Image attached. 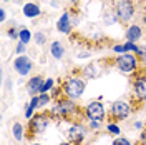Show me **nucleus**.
I'll use <instances>...</instances> for the list:
<instances>
[{"label":"nucleus","mask_w":146,"mask_h":145,"mask_svg":"<svg viewBox=\"0 0 146 145\" xmlns=\"http://www.w3.org/2000/svg\"><path fill=\"white\" fill-rule=\"evenodd\" d=\"M63 93L68 97V100H78L83 97L85 92V80L80 77H70L63 82Z\"/></svg>","instance_id":"nucleus-1"},{"label":"nucleus","mask_w":146,"mask_h":145,"mask_svg":"<svg viewBox=\"0 0 146 145\" xmlns=\"http://www.w3.org/2000/svg\"><path fill=\"white\" fill-rule=\"evenodd\" d=\"M85 115H86V118H88L90 122H93V120L103 122V120H105V115H106L105 105L101 103L100 100H93V102H90V103L85 107Z\"/></svg>","instance_id":"nucleus-2"},{"label":"nucleus","mask_w":146,"mask_h":145,"mask_svg":"<svg viewBox=\"0 0 146 145\" xmlns=\"http://www.w3.org/2000/svg\"><path fill=\"white\" fill-rule=\"evenodd\" d=\"M50 115L48 113H36L30 118V132L35 134V135H40V134H45V130L50 125Z\"/></svg>","instance_id":"nucleus-3"},{"label":"nucleus","mask_w":146,"mask_h":145,"mask_svg":"<svg viewBox=\"0 0 146 145\" xmlns=\"http://www.w3.org/2000/svg\"><path fill=\"white\" fill-rule=\"evenodd\" d=\"M116 67L123 73H133L138 68V58L135 54H123L116 58Z\"/></svg>","instance_id":"nucleus-4"},{"label":"nucleus","mask_w":146,"mask_h":145,"mask_svg":"<svg viewBox=\"0 0 146 145\" xmlns=\"http://www.w3.org/2000/svg\"><path fill=\"white\" fill-rule=\"evenodd\" d=\"M75 112H76V105L73 103V100H62V102H58L56 105L52 107L50 115L56 118H65L68 115H72V113H75Z\"/></svg>","instance_id":"nucleus-5"},{"label":"nucleus","mask_w":146,"mask_h":145,"mask_svg":"<svg viewBox=\"0 0 146 145\" xmlns=\"http://www.w3.org/2000/svg\"><path fill=\"white\" fill-rule=\"evenodd\" d=\"M115 15L121 20V22H128L129 18L135 15V5L129 0H119L115 7Z\"/></svg>","instance_id":"nucleus-6"},{"label":"nucleus","mask_w":146,"mask_h":145,"mask_svg":"<svg viewBox=\"0 0 146 145\" xmlns=\"http://www.w3.org/2000/svg\"><path fill=\"white\" fill-rule=\"evenodd\" d=\"M129 113H131V105L128 103L126 100H116V102H113V105H111V115H113V118H116V120H126L129 117Z\"/></svg>","instance_id":"nucleus-7"},{"label":"nucleus","mask_w":146,"mask_h":145,"mask_svg":"<svg viewBox=\"0 0 146 145\" xmlns=\"http://www.w3.org/2000/svg\"><path fill=\"white\" fill-rule=\"evenodd\" d=\"M32 68H33V62L28 58L27 55H18L17 58L13 60V70L18 75H22V77L28 75V73L32 72Z\"/></svg>","instance_id":"nucleus-8"},{"label":"nucleus","mask_w":146,"mask_h":145,"mask_svg":"<svg viewBox=\"0 0 146 145\" xmlns=\"http://www.w3.org/2000/svg\"><path fill=\"white\" fill-rule=\"evenodd\" d=\"M66 135H68V140L72 144H82L85 140V137H86V128L82 124H73V125L68 127Z\"/></svg>","instance_id":"nucleus-9"},{"label":"nucleus","mask_w":146,"mask_h":145,"mask_svg":"<svg viewBox=\"0 0 146 145\" xmlns=\"http://www.w3.org/2000/svg\"><path fill=\"white\" fill-rule=\"evenodd\" d=\"M43 83H45V79H43V77H40V75H35V77H32V79L28 80V83H27L28 93H30L32 97H35L36 93L40 95V90H42Z\"/></svg>","instance_id":"nucleus-10"},{"label":"nucleus","mask_w":146,"mask_h":145,"mask_svg":"<svg viewBox=\"0 0 146 145\" xmlns=\"http://www.w3.org/2000/svg\"><path fill=\"white\" fill-rule=\"evenodd\" d=\"M133 90H135V97L138 100H146V77L141 75L135 80L133 85Z\"/></svg>","instance_id":"nucleus-11"},{"label":"nucleus","mask_w":146,"mask_h":145,"mask_svg":"<svg viewBox=\"0 0 146 145\" xmlns=\"http://www.w3.org/2000/svg\"><path fill=\"white\" fill-rule=\"evenodd\" d=\"M56 28H58L62 34H68V32L72 30V27H70V13H68V12H65L63 15H62V18H60L58 23H56Z\"/></svg>","instance_id":"nucleus-12"},{"label":"nucleus","mask_w":146,"mask_h":145,"mask_svg":"<svg viewBox=\"0 0 146 145\" xmlns=\"http://www.w3.org/2000/svg\"><path fill=\"white\" fill-rule=\"evenodd\" d=\"M23 15L28 18H35L40 15V7L36 3H25L23 5Z\"/></svg>","instance_id":"nucleus-13"},{"label":"nucleus","mask_w":146,"mask_h":145,"mask_svg":"<svg viewBox=\"0 0 146 145\" xmlns=\"http://www.w3.org/2000/svg\"><path fill=\"white\" fill-rule=\"evenodd\" d=\"M141 28L138 27V25H131V27L126 30V38H128V42H136V40H139L141 38Z\"/></svg>","instance_id":"nucleus-14"},{"label":"nucleus","mask_w":146,"mask_h":145,"mask_svg":"<svg viewBox=\"0 0 146 145\" xmlns=\"http://www.w3.org/2000/svg\"><path fill=\"white\" fill-rule=\"evenodd\" d=\"M50 54H52L53 58L60 60V58L63 57V54H65V47L62 45L60 42H52V45H50Z\"/></svg>","instance_id":"nucleus-15"},{"label":"nucleus","mask_w":146,"mask_h":145,"mask_svg":"<svg viewBox=\"0 0 146 145\" xmlns=\"http://www.w3.org/2000/svg\"><path fill=\"white\" fill-rule=\"evenodd\" d=\"M23 132H25V127H23L20 122H15V124L12 125V135H13V138H15L17 142H22V140H23V135H25Z\"/></svg>","instance_id":"nucleus-16"},{"label":"nucleus","mask_w":146,"mask_h":145,"mask_svg":"<svg viewBox=\"0 0 146 145\" xmlns=\"http://www.w3.org/2000/svg\"><path fill=\"white\" fill-rule=\"evenodd\" d=\"M36 109H38V95L32 97L30 103L27 105V110H25V117H27V118H32V117H33V112H35Z\"/></svg>","instance_id":"nucleus-17"},{"label":"nucleus","mask_w":146,"mask_h":145,"mask_svg":"<svg viewBox=\"0 0 146 145\" xmlns=\"http://www.w3.org/2000/svg\"><path fill=\"white\" fill-rule=\"evenodd\" d=\"M50 95L48 93H40L38 95V109H42V107H46L48 103H50Z\"/></svg>","instance_id":"nucleus-18"},{"label":"nucleus","mask_w":146,"mask_h":145,"mask_svg":"<svg viewBox=\"0 0 146 145\" xmlns=\"http://www.w3.org/2000/svg\"><path fill=\"white\" fill-rule=\"evenodd\" d=\"M30 38H32V34L28 32L27 28H25V30H20V38H18V40H20L22 44H25V45H27L28 42H30Z\"/></svg>","instance_id":"nucleus-19"},{"label":"nucleus","mask_w":146,"mask_h":145,"mask_svg":"<svg viewBox=\"0 0 146 145\" xmlns=\"http://www.w3.org/2000/svg\"><path fill=\"white\" fill-rule=\"evenodd\" d=\"M53 85H55V80H53V79H45V83H43V87H42L40 93H46L50 89H53Z\"/></svg>","instance_id":"nucleus-20"},{"label":"nucleus","mask_w":146,"mask_h":145,"mask_svg":"<svg viewBox=\"0 0 146 145\" xmlns=\"http://www.w3.org/2000/svg\"><path fill=\"white\" fill-rule=\"evenodd\" d=\"M106 130H108L111 135H119V134H121V128H119V125H116V124H108V125H106Z\"/></svg>","instance_id":"nucleus-21"},{"label":"nucleus","mask_w":146,"mask_h":145,"mask_svg":"<svg viewBox=\"0 0 146 145\" xmlns=\"http://www.w3.org/2000/svg\"><path fill=\"white\" fill-rule=\"evenodd\" d=\"M35 42L38 44V45H43V44L46 42L45 34H43V32H36V34H35Z\"/></svg>","instance_id":"nucleus-22"},{"label":"nucleus","mask_w":146,"mask_h":145,"mask_svg":"<svg viewBox=\"0 0 146 145\" xmlns=\"http://www.w3.org/2000/svg\"><path fill=\"white\" fill-rule=\"evenodd\" d=\"M111 145H131V142L128 138H125V137H116Z\"/></svg>","instance_id":"nucleus-23"},{"label":"nucleus","mask_w":146,"mask_h":145,"mask_svg":"<svg viewBox=\"0 0 146 145\" xmlns=\"http://www.w3.org/2000/svg\"><path fill=\"white\" fill-rule=\"evenodd\" d=\"M113 52L123 55V54H125V48H123V45H115V47H113Z\"/></svg>","instance_id":"nucleus-24"},{"label":"nucleus","mask_w":146,"mask_h":145,"mask_svg":"<svg viewBox=\"0 0 146 145\" xmlns=\"http://www.w3.org/2000/svg\"><path fill=\"white\" fill-rule=\"evenodd\" d=\"M9 35L12 37V38H20V32L13 30V28H10V30H9Z\"/></svg>","instance_id":"nucleus-25"},{"label":"nucleus","mask_w":146,"mask_h":145,"mask_svg":"<svg viewBox=\"0 0 146 145\" xmlns=\"http://www.w3.org/2000/svg\"><path fill=\"white\" fill-rule=\"evenodd\" d=\"M25 44H22V42H20V44H18L17 45V54H20V55H23V52H25Z\"/></svg>","instance_id":"nucleus-26"},{"label":"nucleus","mask_w":146,"mask_h":145,"mask_svg":"<svg viewBox=\"0 0 146 145\" xmlns=\"http://www.w3.org/2000/svg\"><path fill=\"white\" fill-rule=\"evenodd\" d=\"M101 122H96V120H93V122H90V127L93 128V130H96V128H100Z\"/></svg>","instance_id":"nucleus-27"},{"label":"nucleus","mask_w":146,"mask_h":145,"mask_svg":"<svg viewBox=\"0 0 146 145\" xmlns=\"http://www.w3.org/2000/svg\"><path fill=\"white\" fill-rule=\"evenodd\" d=\"M141 144L146 145V128L143 130V134H141Z\"/></svg>","instance_id":"nucleus-28"},{"label":"nucleus","mask_w":146,"mask_h":145,"mask_svg":"<svg viewBox=\"0 0 146 145\" xmlns=\"http://www.w3.org/2000/svg\"><path fill=\"white\" fill-rule=\"evenodd\" d=\"M0 20H2V22L5 20V10H3V9L0 10Z\"/></svg>","instance_id":"nucleus-29"},{"label":"nucleus","mask_w":146,"mask_h":145,"mask_svg":"<svg viewBox=\"0 0 146 145\" xmlns=\"http://www.w3.org/2000/svg\"><path fill=\"white\" fill-rule=\"evenodd\" d=\"M135 128H138V130L143 128V124H141V122H136V124H135Z\"/></svg>","instance_id":"nucleus-30"},{"label":"nucleus","mask_w":146,"mask_h":145,"mask_svg":"<svg viewBox=\"0 0 146 145\" xmlns=\"http://www.w3.org/2000/svg\"><path fill=\"white\" fill-rule=\"evenodd\" d=\"M58 145H73V144H72V142H60Z\"/></svg>","instance_id":"nucleus-31"},{"label":"nucleus","mask_w":146,"mask_h":145,"mask_svg":"<svg viewBox=\"0 0 146 145\" xmlns=\"http://www.w3.org/2000/svg\"><path fill=\"white\" fill-rule=\"evenodd\" d=\"M30 145H42V144H30Z\"/></svg>","instance_id":"nucleus-32"},{"label":"nucleus","mask_w":146,"mask_h":145,"mask_svg":"<svg viewBox=\"0 0 146 145\" xmlns=\"http://www.w3.org/2000/svg\"><path fill=\"white\" fill-rule=\"evenodd\" d=\"M73 2H76V0H73Z\"/></svg>","instance_id":"nucleus-33"}]
</instances>
